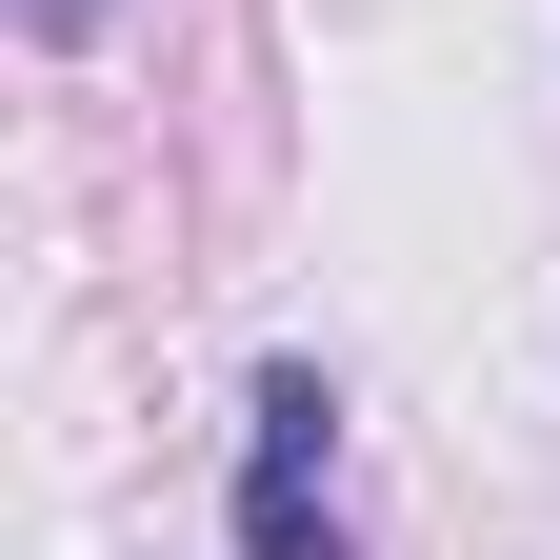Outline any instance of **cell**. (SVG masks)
Here are the masks:
<instances>
[{
    "mask_svg": "<svg viewBox=\"0 0 560 560\" xmlns=\"http://www.w3.org/2000/svg\"><path fill=\"white\" fill-rule=\"evenodd\" d=\"M241 560H361V521H340V381L320 361H260V400H241Z\"/></svg>",
    "mask_w": 560,
    "mask_h": 560,
    "instance_id": "obj_1",
    "label": "cell"
},
{
    "mask_svg": "<svg viewBox=\"0 0 560 560\" xmlns=\"http://www.w3.org/2000/svg\"><path fill=\"white\" fill-rule=\"evenodd\" d=\"M21 21H40V40H101V21H120V0H21Z\"/></svg>",
    "mask_w": 560,
    "mask_h": 560,
    "instance_id": "obj_2",
    "label": "cell"
}]
</instances>
